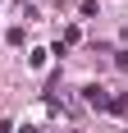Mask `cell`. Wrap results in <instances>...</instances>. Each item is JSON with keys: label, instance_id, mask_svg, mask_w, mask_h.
<instances>
[{"label": "cell", "instance_id": "obj_1", "mask_svg": "<svg viewBox=\"0 0 128 133\" xmlns=\"http://www.w3.org/2000/svg\"><path fill=\"white\" fill-rule=\"evenodd\" d=\"M87 106H101V110H110V96H105V87H96V83H91V87H87Z\"/></svg>", "mask_w": 128, "mask_h": 133}, {"label": "cell", "instance_id": "obj_2", "mask_svg": "<svg viewBox=\"0 0 128 133\" xmlns=\"http://www.w3.org/2000/svg\"><path fill=\"white\" fill-rule=\"evenodd\" d=\"M115 64H119V69H128V51H119V55H115Z\"/></svg>", "mask_w": 128, "mask_h": 133}, {"label": "cell", "instance_id": "obj_3", "mask_svg": "<svg viewBox=\"0 0 128 133\" xmlns=\"http://www.w3.org/2000/svg\"><path fill=\"white\" fill-rule=\"evenodd\" d=\"M0 133H9V119H0Z\"/></svg>", "mask_w": 128, "mask_h": 133}]
</instances>
